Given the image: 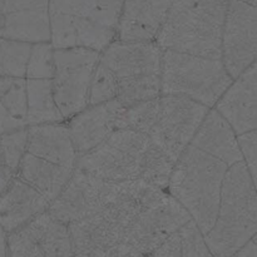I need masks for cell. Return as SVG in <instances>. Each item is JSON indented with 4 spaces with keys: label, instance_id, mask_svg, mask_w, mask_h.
<instances>
[{
    "label": "cell",
    "instance_id": "1",
    "mask_svg": "<svg viewBox=\"0 0 257 257\" xmlns=\"http://www.w3.org/2000/svg\"><path fill=\"white\" fill-rule=\"evenodd\" d=\"M256 233V182L240 161L226 171L217 216L205 241L212 256H233Z\"/></svg>",
    "mask_w": 257,
    "mask_h": 257
},
{
    "label": "cell",
    "instance_id": "2",
    "mask_svg": "<svg viewBox=\"0 0 257 257\" xmlns=\"http://www.w3.org/2000/svg\"><path fill=\"white\" fill-rule=\"evenodd\" d=\"M227 168L222 161L191 145L173 166L166 191L185 207L203 235L215 223Z\"/></svg>",
    "mask_w": 257,
    "mask_h": 257
},
{
    "label": "cell",
    "instance_id": "3",
    "mask_svg": "<svg viewBox=\"0 0 257 257\" xmlns=\"http://www.w3.org/2000/svg\"><path fill=\"white\" fill-rule=\"evenodd\" d=\"M227 5H197L173 0L156 35L161 49L221 58V35Z\"/></svg>",
    "mask_w": 257,
    "mask_h": 257
},
{
    "label": "cell",
    "instance_id": "4",
    "mask_svg": "<svg viewBox=\"0 0 257 257\" xmlns=\"http://www.w3.org/2000/svg\"><path fill=\"white\" fill-rule=\"evenodd\" d=\"M161 55L156 40H113L100 52L99 59L114 74L117 99L123 107L161 95Z\"/></svg>",
    "mask_w": 257,
    "mask_h": 257
},
{
    "label": "cell",
    "instance_id": "5",
    "mask_svg": "<svg viewBox=\"0 0 257 257\" xmlns=\"http://www.w3.org/2000/svg\"><path fill=\"white\" fill-rule=\"evenodd\" d=\"M232 80L221 58L162 50L161 95H182L212 108Z\"/></svg>",
    "mask_w": 257,
    "mask_h": 257
},
{
    "label": "cell",
    "instance_id": "6",
    "mask_svg": "<svg viewBox=\"0 0 257 257\" xmlns=\"http://www.w3.org/2000/svg\"><path fill=\"white\" fill-rule=\"evenodd\" d=\"M191 218L167 191L146 203L123 240L107 256H151L153 251Z\"/></svg>",
    "mask_w": 257,
    "mask_h": 257
},
{
    "label": "cell",
    "instance_id": "7",
    "mask_svg": "<svg viewBox=\"0 0 257 257\" xmlns=\"http://www.w3.org/2000/svg\"><path fill=\"white\" fill-rule=\"evenodd\" d=\"M150 136L125 128H117L103 142L77 158L75 167L104 181L140 178L143 153Z\"/></svg>",
    "mask_w": 257,
    "mask_h": 257
},
{
    "label": "cell",
    "instance_id": "8",
    "mask_svg": "<svg viewBox=\"0 0 257 257\" xmlns=\"http://www.w3.org/2000/svg\"><path fill=\"white\" fill-rule=\"evenodd\" d=\"M99 57V52L85 47L54 49L53 93L64 120L88 105L90 80Z\"/></svg>",
    "mask_w": 257,
    "mask_h": 257
},
{
    "label": "cell",
    "instance_id": "9",
    "mask_svg": "<svg viewBox=\"0 0 257 257\" xmlns=\"http://www.w3.org/2000/svg\"><path fill=\"white\" fill-rule=\"evenodd\" d=\"M210 107L182 95H160L156 122L151 128V140L173 160L190 146Z\"/></svg>",
    "mask_w": 257,
    "mask_h": 257
},
{
    "label": "cell",
    "instance_id": "10",
    "mask_svg": "<svg viewBox=\"0 0 257 257\" xmlns=\"http://www.w3.org/2000/svg\"><path fill=\"white\" fill-rule=\"evenodd\" d=\"M256 5L228 0L221 35V60L232 79L256 62Z\"/></svg>",
    "mask_w": 257,
    "mask_h": 257
},
{
    "label": "cell",
    "instance_id": "11",
    "mask_svg": "<svg viewBox=\"0 0 257 257\" xmlns=\"http://www.w3.org/2000/svg\"><path fill=\"white\" fill-rule=\"evenodd\" d=\"M7 256H73L68 225L49 211L39 213L7 236Z\"/></svg>",
    "mask_w": 257,
    "mask_h": 257
},
{
    "label": "cell",
    "instance_id": "12",
    "mask_svg": "<svg viewBox=\"0 0 257 257\" xmlns=\"http://www.w3.org/2000/svg\"><path fill=\"white\" fill-rule=\"evenodd\" d=\"M49 0H0V37L49 42Z\"/></svg>",
    "mask_w": 257,
    "mask_h": 257
},
{
    "label": "cell",
    "instance_id": "13",
    "mask_svg": "<svg viewBox=\"0 0 257 257\" xmlns=\"http://www.w3.org/2000/svg\"><path fill=\"white\" fill-rule=\"evenodd\" d=\"M103 185L104 180L75 167L48 211L65 225L80 220L99 210Z\"/></svg>",
    "mask_w": 257,
    "mask_h": 257
},
{
    "label": "cell",
    "instance_id": "14",
    "mask_svg": "<svg viewBox=\"0 0 257 257\" xmlns=\"http://www.w3.org/2000/svg\"><path fill=\"white\" fill-rule=\"evenodd\" d=\"M215 108L236 135L257 128V63L253 62L232 80Z\"/></svg>",
    "mask_w": 257,
    "mask_h": 257
},
{
    "label": "cell",
    "instance_id": "15",
    "mask_svg": "<svg viewBox=\"0 0 257 257\" xmlns=\"http://www.w3.org/2000/svg\"><path fill=\"white\" fill-rule=\"evenodd\" d=\"M122 108L119 100L114 98L99 104L87 105L65 119L78 157L103 142L115 130L118 113Z\"/></svg>",
    "mask_w": 257,
    "mask_h": 257
},
{
    "label": "cell",
    "instance_id": "16",
    "mask_svg": "<svg viewBox=\"0 0 257 257\" xmlns=\"http://www.w3.org/2000/svg\"><path fill=\"white\" fill-rule=\"evenodd\" d=\"M172 3L173 0H124L115 39L124 42L155 40Z\"/></svg>",
    "mask_w": 257,
    "mask_h": 257
},
{
    "label": "cell",
    "instance_id": "17",
    "mask_svg": "<svg viewBox=\"0 0 257 257\" xmlns=\"http://www.w3.org/2000/svg\"><path fill=\"white\" fill-rule=\"evenodd\" d=\"M48 207L49 202L15 175L0 193V225L9 233L47 211Z\"/></svg>",
    "mask_w": 257,
    "mask_h": 257
},
{
    "label": "cell",
    "instance_id": "18",
    "mask_svg": "<svg viewBox=\"0 0 257 257\" xmlns=\"http://www.w3.org/2000/svg\"><path fill=\"white\" fill-rule=\"evenodd\" d=\"M27 152L67 168H75L77 151L63 122L27 125Z\"/></svg>",
    "mask_w": 257,
    "mask_h": 257
},
{
    "label": "cell",
    "instance_id": "19",
    "mask_svg": "<svg viewBox=\"0 0 257 257\" xmlns=\"http://www.w3.org/2000/svg\"><path fill=\"white\" fill-rule=\"evenodd\" d=\"M190 145L222 161L228 167L242 161L237 135L215 108H210Z\"/></svg>",
    "mask_w": 257,
    "mask_h": 257
},
{
    "label": "cell",
    "instance_id": "20",
    "mask_svg": "<svg viewBox=\"0 0 257 257\" xmlns=\"http://www.w3.org/2000/svg\"><path fill=\"white\" fill-rule=\"evenodd\" d=\"M73 171L74 168L63 167L25 152L18 166L17 176L37 190L50 205L69 180Z\"/></svg>",
    "mask_w": 257,
    "mask_h": 257
},
{
    "label": "cell",
    "instance_id": "21",
    "mask_svg": "<svg viewBox=\"0 0 257 257\" xmlns=\"http://www.w3.org/2000/svg\"><path fill=\"white\" fill-rule=\"evenodd\" d=\"M58 122H64V117L55 102L52 79H27V125Z\"/></svg>",
    "mask_w": 257,
    "mask_h": 257
},
{
    "label": "cell",
    "instance_id": "22",
    "mask_svg": "<svg viewBox=\"0 0 257 257\" xmlns=\"http://www.w3.org/2000/svg\"><path fill=\"white\" fill-rule=\"evenodd\" d=\"M151 256L197 257L212 255L205 241V235L197 223L190 218L175 232L171 233Z\"/></svg>",
    "mask_w": 257,
    "mask_h": 257
},
{
    "label": "cell",
    "instance_id": "23",
    "mask_svg": "<svg viewBox=\"0 0 257 257\" xmlns=\"http://www.w3.org/2000/svg\"><path fill=\"white\" fill-rule=\"evenodd\" d=\"M175 163L176 160L150 140L141 162L140 178L148 185L166 191Z\"/></svg>",
    "mask_w": 257,
    "mask_h": 257
},
{
    "label": "cell",
    "instance_id": "24",
    "mask_svg": "<svg viewBox=\"0 0 257 257\" xmlns=\"http://www.w3.org/2000/svg\"><path fill=\"white\" fill-rule=\"evenodd\" d=\"M160 97L125 105L118 113L115 130L125 128L148 135L157 118Z\"/></svg>",
    "mask_w": 257,
    "mask_h": 257
},
{
    "label": "cell",
    "instance_id": "25",
    "mask_svg": "<svg viewBox=\"0 0 257 257\" xmlns=\"http://www.w3.org/2000/svg\"><path fill=\"white\" fill-rule=\"evenodd\" d=\"M32 43L0 37V75L25 78Z\"/></svg>",
    "mask_w": 257,
    "mask_h": 257
},
{
    "label": "cell",
    "instance_id": "26",
    "mask_svg": "<svg viewBox=\"0 0 257 257\" xmlns=\"http://www.w3.org/2000/svg\"><path fill=\"white\" fill-rule=\"evenodd\" d=\"M54 74V48L50 42L33 43L27 63V79H52Z\"/></svg>",
    "mask_w": 257,
    "mask_h": 257
},
{
    "label": "cell",
    "instance_id": "27",
    "mask_svg": "<svg viewBox=\"0 0 257 257\" xmlns=\"http://www.w3.org/2000/svg\"><path fill=\"white\" fill-rule=\"evenodd\" d=\"M117 79H115L112 70L99 59L94 73H93L92 80H90L88 105L99 104V103L114 99V98H117Z\"/></svg>",
    "mask_w": 257,
    "mask_h": 257
},
{
    "label": "cell",
    "instance_id": "28",
    "mask_svg": "<svg viewBox=\"0 0 257 257\" xmlns=\"http://www.w3.org/2000/svg\"><path fill=\"white\" fill-rule=\"evenodd\" d=\"M27 152V127L0 135V153L4 166L17 173L18 166Z\"/></svg>",
    "mask_w": 257,
    "mask_h": 257
},
{
    "label": "cell",
    "instance_id": "29",
    "mask_svg": "<svg viewBox=\"0 0 257 257\" xmlns=\"http://www.w3.org/2000/svg\"><path fill=\"white\" fill-rule=\"evenodd\" d=\"M0 103L15 119L25 123L27 115V79L14 78L9 89L3 95ZM27 124V123H25Z\"/></svg>",
    "mask_w": 257,
    "mask_h": 257
},
{
    "label": "cell",
    "instance_id": "30",
    "mask_svg": "<svg viewBox=\"0 0 257 257\" xmlns=\"http://www.w3.org/2000/svg\"><path fill=\"white\" fill-rule=\"evenodd\" d=\"M48 8L74 17L97 18V0H49Z\"/></svg>",
    "mask_w": 257,
    "mask_h": 257
},
{
    "label": "cell",
    "instance_id": "31",
    "mask_svg": "<svg viewBox=\"0 0 257 257\" xmlns=\"http://www.w3.org/2000/svg\"><path fill=\"white\" fill-rule=\"evenodd\" d=\"M237 143L240 148L242 161L245 162L252 180L256 182L257 168V132L256 130L247 131L237 135Z\"/></svg>",
    "mask_w": 257,
    "mask_h": 257
},
{
    "label": "cell",
    "instance_id": "32",
    "mask_svg": "<svg viewBox=\"0 0 257 257\" xmlns=\"http://www.w3.org/2000/svg\"><path fill=\"white\" fill-rule=\"evenodd\" d=\"M124 0H97L95 17L102 24L117 32V24Z\"/></svg>",
    "mask_w": 257,
    "mask_h": 257
},
{
    "label": "cell",
    "instance_id": "33",
    "mask_svg": "<svg viewBox=\"0 0 257 257\" xmlns=\"http://www.w3.org/2000/svg\"><path fill=\"white\" fill-rule=\"evenodd\" d=\"M22 127H27V124L22 120H18L14 117H12L9 112L4 108V105L0 103V135Z\"/></svg>",
    "mask_w": 257,
    "mask_h": 257
},
{
    "label": "cell",
    "instance_id": "34",
    "mask_svg": "<svg viewBox=\"0 0 257 257\" xmlns=\"http://www.w3.org/2000/svg\"><path fill=\"white\" fill-rule=\"evenodd\" d=\"M257 233L255 236L250 238L248 241H246L240 248L235 252L233 256L237 257H257V242H256Z\"/></svg>",
    "mask_w": 257,
    "mask_h": 257
},
{
    "label": "cell",
    "instance_id": "35",
    "mask_svg": "<svg viewBox=\"0 0 257 257\" xmlns=\"http://www.w3.org/2000/svg\"><path fill=\"white\" fill-rule=\"evenodd\" d=\"M183 3L197 5H227L228 0H181Z\"/></svg>",
    "mask_w": 257,
    "mask_h": 257
},
{
    "label": "cell",
    "instance_id": "36",
    "mask_svg": "<svg viewBox=\"0 0 257 257\" xmlns=\"http://www.w3.org/2000/svg\"><path fill=\"white\" fill-rule=\"evenodd\" d=\"M7 231L0 225V257L7 256Z\"/></svg>",
    "mask_w": 257,
    "mask_h": 257
},
{
    "label": "cell",
    "instance_id": "37",
    "mask_svg": "<svg viewBox=\"0 0 257 257\" xmlns=\"http://www.w3.org/2000/svg\"><path fill=\"white\" fill-rule=\"evenodd\" d=\"M13 80H14V78L2 77V75H0V99H2L3 95L5 94V92L9 89V87L12 85V83H13Z\"/></svg>",
    "mask_w": 257,
    "mask_h": 257
},
{
    "label": "cell",
    "instance_id": "38",
    "mask_svg": "<svg viewBox=\"0 0 257 257\" xmlns=\"http://www.w3.org/2000/svg\"><path fill=\"white\" fill-rule=\"evenodd\" d=\"M242 2H246V3H248V4H252V5H256L257 0H242Z\"/></svg>",
    "mask_w": 257,
    "mask_h": 257
},
{
    "label": "cell",
    "instance_id": "39",
    "mask_svg": "<svg viewBox=\"0 0 257 257\" xmlns=\"http://www.w3.org/2000/svg\"><path fill=\"white\" fill-rule=\"evenodd\" d=\"M4 165V162H3V157H2V153H0V167H2V166Z\"/></svg>",
    "mask_w": 257,
    "mask_h": 257
}]
</instances>
